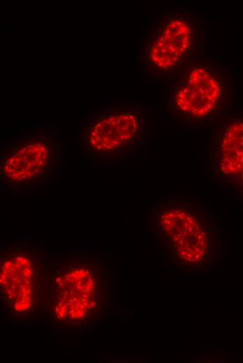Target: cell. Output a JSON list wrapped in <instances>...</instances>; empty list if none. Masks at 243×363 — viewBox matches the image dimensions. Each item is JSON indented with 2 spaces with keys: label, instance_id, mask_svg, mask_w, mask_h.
I'll return each mask as SVG.
<instances>
[{
  "label": "cell",
  "instance_id": "cell-1",
  "mask_svg": "<svg viewBox=\"0 0 243 363\" xmlns=\"http://www.w3.org/2000/svg\"><path fill=\"white\" fill-rule=\"evenodd\" d=\"M138 116L132 112L107 114L87 125L89 151L94 155L115 151L131 142L139 129Z\"/></svg>",
  "mask_w": 243,
  "mask_h": 363
},
{
  "label": "cell",
  "instance_id": "cell-2",
  "mask_svg": "<svg viewBox=\"0 0 243 363\" xmlns=\"http://www.w3.org/2000/svg\"><path fill=\"white\" fill-rule=\"evenodd\" d=\"M52 158V146L41 138H32L15 146L3 159L1 175L13 182L33 179L47 170Z\"/></svg>",
  "mask_w": 243,
  "mask_h": 363
},
{
  "label": "cell",
  "instance_id": "cell-3",
  "mask_svg": "<svg viewBox=\"0 0 243 363\" xmlns=\"http://www.w3.org/2000/svg\"><path fill=\"white\" fill-rule=\"evenodd\" d=\"M161 223L174 242L178 253L185 251L187 254L195 251L200 254V251H204L202 246L206 244L205 233L197 220L189 214L181 210L165 212Z\"/></svg>",
  "mask_w": 243,
  "mask_h": 363
},
{
  "label": "cell",
  "instance_id": "cell-4",
  "mask_svg": "<svg viewBox=\"0 0 243 363\" xmlns=\"http://www.w3.org/2000/svg\"><path fill=\"white\" fill-rule=\"evenodd\" d=\"M221 149V170L223 172L233 174L242 170L243 122L233 123L226 130Z\"/></svg>",
  "mask_w": 243,
  "mask_h": 363
},
{
  "label": "cell",
  "instance_id": "cell-5",
  "mask_svg": "<svg viewBox=\"0 0 243 363\" xmlns=\"http://www.w3.org/2000/svg\"><path fill=\"white\" fill-rule=\"evenodd\" d=\"M216 100L189 86L182 88L176 95L178 108L189 114L202 116L214 108Z\"/></svg>",
  "mask_w": 243,
  "mask_h": 363
},
{
  "label": "cell",
  "instance_id": "cell-6",
  "mask_svg": "<svg viewBox=\"0 0 243 363\" xmlns=\"http://www.w3.org/2000/svg\"><path fill=\"white\" fill-rule=\"evenodd\" d=\"M159 38L182 56L189 47L191 29L185 22L173 20L165 26Z\"/></svg>",
  "mask_w": 243,
  "mask_h": 363
},
{
  "label": "cell",
  "instance_id": "cell-7",
  "mask_svg": "<svg viewBox=\"0 0 243 363\" xmlns=\"http://www.w3.org/2000/svg\"><path fill=\"white\" fill-rule=\"evenodd\" d=\"M187 84L216 100L220 93V88L215 78L202 68H196L190 73Z\"/></svg>",
  "mask_w": 243,
  "mask_h": 363
},
{
  "label": "cell",
  "instance_id": "cell-8",
  "mask_svg": "<svg viewBox=\"0 0 243 363\" xmlns=\"http://www.w3.org/2000/svg\"><path fill=\"white\" fill-rule=\"evenodd\" d=\"M180 57L181 55L166 45L159 37L154 40L149 48L151 61L160 68H168L172 66Z\"/></svg>",
  "mask_w": 243,
  "mask_h": 363
},
{
  "label": "cell",
  "instance_id": "cell-9",
  "mask_svg": "<svg viewBox=\"0 0 243 363\" xmlns=\"http://www.w3.org/2000/svg\"><path fill=\"white\" fill-rule=\"evenodd\" d=\"M242 179H243V169H242Z\"/></svg>",
  "mask_w": 243,
  "mask_h": 363
}]
</instances>
